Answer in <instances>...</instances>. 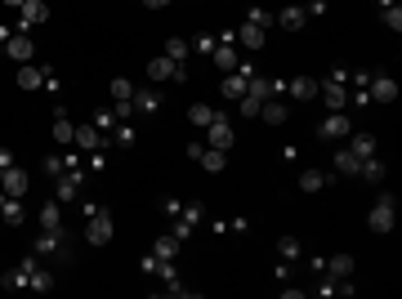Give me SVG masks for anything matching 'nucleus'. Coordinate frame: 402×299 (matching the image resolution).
<instances>
[{
  "instance_id": "16",
  "label": "nucleus",
  "mask_w": 402,
  "mask_h": 299,
  "mask_svg": "<svg viewBox=\"0 0 402 299\" xmlns=\"http://www.w3.org/2000/svg\"><path fill=\"white\" fill-rule=\"evenodd\" d=\"M72 143H77L81 152H99V147L108 143V138H103L99 130H94V125H77V138H72Z\"/></svg>"
},
{
  "instance_id": "43",
  "label": "nucleus",
  "mask_w": 402,
  "mask_h": 299,
  "mask_svg": "<svg viewBox=\"0 0 402 299\" xmlns=\"http://www.w3.org/2000/svg\"><path fill=\"white\" fill-rule=\"evenodd\" d=\"M63 170H67V165H63V156H45V175H49V179H58Z\"/></svg>"
},
{
  "instance_id": "52",
  "label": "nucleus",
  "mask_w": 402,
  "mask_h": 299,
  "mask_svg": "<svg viewBox=\"0 0 402 299\" xmlns=\"http://www.w3.org/2000/svg\"><path fill=\"white\" fill-rule=\"evenodd\" d=\"M0 5H5V9H23V0H0Z\"/></svg>"
},
{
  "instance_id": "49",
  "label": "nucleus",
  "mask_w": 402,
  "mask_h": 299,
  "mask_svg": "<svg viewBox=\"0 0 402 299\" xmlns=\"http://www.w3.org/2000/svg\"><path fill=\"white\" fill-rule=\"evenodd\" d=\"M348 76H353L348 67H331V76H326V81H335V85H348Z\"/></svg>"
},
{
  "instance_id": "47",
  "label": "nucleus",
  "mask_w": 402,
  "mask_h": 299,
  "mask_svg": "<svg viewBox=\"0 0 402 299\" xmlns=\"http://www.w3.org/2000/svg\"><path fill=\"white\" fill-rule=\"evenodd\" d=\"M304 14H309V18H322V14H326V0H309V5H304Z\"/></svg>"
},
{
  "instance_id": "8",
  "label": "nucleus",
  "mask_w": 402,
  "mask_h": 299,
  "mask_svg": "<svg viewBox=\"0 0 402 299\" xmlns=\"http://www.w3.org/2000/svg\"><path fill=\"white\" fill-rule=\"evenodd\" d=\"M317 94H322V103H326L331 112H344V108H348V85L322 81V85H317Z\"/></svg>"
},
{
  "instance_id": "29",
  "label": "nucleus",
  "mask_w": 402,
  "mask_h": 299,
  "mask_svg": "<svg viewBox=\"0 0 402 299\" xmlns=\"http://www.w3.org/2000/svg\"><path fill=\"white\" fill-rule=\"evenodd\" d=\"M348 147H353L357 156H376V134H348Z\"/></svg>"
},
{
  "instance_id": "45",
  "label": "nucleus",
  "mask_w": 402,
  "mask_h": 299,
  "mask_svg": "<svg viewBox=\"0 0 402 299\" xmlns=\"http://www.w3.org/2000/svg\"><path fill=\"white\" fill-rule=\"evenodd\" d=\"M161 210H166L170 219H179V210H184V206H179V197H161Z\"/></svg>"
},
{
  "instance_id": "21",
  "label": "nucleus",
  "mask_w": 402,
  "mask_h": 299,
  "mask_svg": "<svg viewBox=\"0 0 402 299\" xmlns=\"http://www.w3.org/2000/svg\"><path fill=\"white\" fill-rule=\"evenodd\" d=\"M197 165H201V170H210V175H224V165H228V152H219V147H206V152L197 156Z\"/></svg>"
},
{
  "instance_id": "7",
  "label": "nucleus",
  "mask_w": 402,
  "mask_h": 299,
  "mask_svg": "<svg viewBox=\"0 0 402 299\" xmlns=\"http://www.w3.org/2000/svg\"><path fill=\"white\" fill-rule=\"evenodd\" d=\"M188 72L179 67V63H170L166 54H156L152 63H147V81H184Z\"/></svg>"
},
{
  "instance_id": "51",
  "label": "nucleus",
  "mask_w": 402,
  "mask_h": 299,
  "mask_svg": "<svg viewBox=\"0 0 402 299\" xmlns=\"http://www.w3.org/2000/svg\"><path fill=\"white\" fill-rule=\"evenodd\" d=\"M143 5H147V9H166V5H170V0H143Z\"/></svg>"
},
{
  "instance_id": "26",
  "label": "nucleus",
  "mask_w": 402,
  "mask_h": 299,
  "mask_svg": "<svg viewBox=\"0 0 402 299\" xmlns=\"http://www.w3.org/2000/svg\"><path fill=\"white\" fill-rule=\"evenodd\" d=\"M49 134H54V143H63V147H72V138H77V125H72L67 121V116H54V130H49Z\"/></svg>"
},
{
  "instance_id": "30",
  "label": "nucleus",
  "mask_w": 402,
  "mask_h": 299,
  "mask_svg": "<svg viewBox=\"0 0 402 299\" xmlns=\"http://www.w3.org/2000/svg\"><path fill=\"white\" fill-rule=\"evenodd\" d=\"M161 54L170 58V63H179V67H184V58H188V40H184V36H170V40H166V49H161Z\"/></svg>"
},
{
  "instance_id": "4",
  "label": "nucleus",
  "mask_w": 402,
  "mask_h": 299,
  "mask_svg": "<svg viewBox=\"0 0 402 299\" xmlns=\"http://www.w3.org/2000/svg\"><path fill=\"white\" fill-rule=\"evenodd\" d=\"M27 188H31V175L18 161L9 170H0V192H5V197H27Z\"/></svg>"
},
{
  "instance_id": "2",
  "label": "nucleus",
  "mask_w": 402,
  "mask_h": 299,
  "mask_svg": "<svg viewBox=\"0 0 402 299\" xmlns=\"http://www.w3.org/2000/svg\"><path fill=\"white\" fill-rule=\"evenodd\" d=\"M112 237H116V223H112V215L94 206L90 215H86V241H90V245H108Z\"/></svg>"
},
{
  "instance_id": "25",
  "label": "nucleus",
  "mask_w": 402,
  "mask_h": 299,
  "mask_svg": "<svg viewBox=\"0 0 402 299\" xmlns=\"http://www.w3.org/2000/svg\"><path fill=\"white\" fill-rule=\"evenodd\" d=\"M36 223H40V228H63V206H58V201H45L40 215H36Z\"/></svg>"
},
{
  "instance_id": "50",
  "label": "nucleus",
  "mask_w": 402,
  "mask_h": 299,
  "mask_svg": "<svg viewBox=\"0 0 402 299\" xmlns=\"http://www.w3.org/2000/svg\"><path fill=\"white\" fill-rule=\"evenodd\" d=\"M14 165V152H9V147H0V170H9Z\"/></svg>"
},
{
  "instance_id": "33",
  "label": "nucleus",
  "mask_w": 402,
  "mask_h": 299,
  "mask_svg": "<svg viewBox=\"0 0 402 299\" xmlns=\"http://www.w3.org/2000/svg\"><path fill=\"white\" fill-rule=\"evenodd\" d=\"M241 94H246V76H241V72H228V76H224V99L237 103Z\"/></svg>"
},
{
  "instance_id": "6",
  "label": "nucleus",
  "mask_w": 402,
  "mask_h": 299,
  "mask_svg": "<svg viewBox=\"0 0 402 299\" xmlns=\"http://www.w3.org/2000/svg\"><path fill=\"white\" fill-rule=\"evenodd\" d=\"M367 94H371V103H394V99H398V81L371 72V81H367Z\"/></svg>"
},
{
  "instance_id": "44",
  "label": "nucleus",
  "mask_w": 402,
  "mask_h": 299,
  "mask_svg": "<svg viewBox=\"0 0 402 299\" xmlns=\"http://www.w3.org/2000/svg\"><path fill=\"white\" fill-rule=\"evenodd\" d=\"M156 264H161V259H156V254H143V259H139V268H143V277H156Z\"/></svg>"
},
{
  "instance_id": "14",
  "label": "nucleus",
  "mask_w": 402,
  "mask_h": 299,
  "mask_svg": "<svg viewBox=\"0 0 402 299\" xmlns=\"http://www.w3.org/2000/svg\"><path fill=\"white\" fill-rule=\"evenodd\" d=\"M353 268H357V264H353V254H331V259L322 264V273H331L335 282H348V277H353Z\"/></svg>"
},
{
  "instance_id": "53",
  "label": "nucleus",
  "mask_w": 402,
  "mask_h": 299,
  "mask_svg": "<svg viewBox=\"0 0 402 299\" xmlns=\"http://www.w3.org/2000/svg\"><path fill=\"white\" fill-rule=\"evenodd\" d=\"M0 210H5V192H0Z\"/></svg>"
},
{
  "instance_id": "40",
  "label": "nucleus",
  "mask_w": 402,
  "mask_h": 299,
  "mask_svg": "<svg viewBox=\"0 0 402 299\" xmlns=\"http://www.w3.org/2000/svg\"><path fill=\"white\" fill-rule=\"evenodd\" d=\"M246 23H255V27H264V31H268L273 23H278V18H273L268 9H259V5H255V9H250V14H246Z\"/></svg>"
},
{
  "instance_id": "28",
  "label": "nucleus",
  "mask_w": 402,
  "mask_h": 299,
  "mask_svg": "<svg viewBox=\"0 0 402 299\" xmlns=\"http://www.w3.org/2000/svg\"><path fill=\"white\" fill-rule=\"evenodd\" d=\"M40 81H45V72H36L31 63H18V90H36Z\"/></svg>"
},
{
  "instance_id": "48",
  "label": "nucleus",
  "mask_w": 402,
  "mask_h": 299,
  "mask_svg": "<svg viewBox=\"0 0 402 299\" xmlns=\"http://www.w3.org/2000/svg\"><path fill=\"white\" fill-rule=\"evenodd\" d=\"M193 49H197V54H210V49H215V36H197Z\"/></svg>"
},
{
  "instance_id": "15",
  "label": "nucleus",
  "mask_w": 402,
  "mask_h": 299,
  "mask_svg": "<svg viewBox=\"0 0 402 299\" xmlns=\"http://www.w3.org/2000/svg\"><path fill=\"white\" fill-rule=\"evenodd\" d=\"M210 58H215V67H219V72H237V63H241V58H237V49H232V40H219V45L210 49Z\"/></svg>"
},
{
  "instance_id": "42",
  "label": "nucleus",
  "mask_w": 402,
  "mask_h": 299,
  "mask_svg": "<svg viewBox=\"0 0 402 299\" xmlns=\"http://www.w3.org/2000/svg\"><path fill=\"white\" fill-rule=\"evenodd\" d=\"M170 237H175V241H188V237H193V223H188V219H175V232H170Z\"/></svg>"
},
{
  "instance_id": "10",
  "label": "nucleus",
  "mask_w": 402,
  "mask_h": 299,
  "mask_svg": "<svg viewBox=\"0 0 402 299\" xmlns=\"http://www.w3.org/2000/svg\"><path fill=\"white\" fill-rule=\"evenodd\" d=\"M5 54L14 58V63H31V54H36V40H31V36H14V31H9V36H5Z\"/></svg>"
},
{
  "instance_id": "19",
  "label": "nucleus",
  "mask_w": 402,
  "mask_h": 299,
  "mask_svg": "<svg viewBox=\"0 0 402 299\" xmlns=\"http://www.w3.org/2000/svg\"><path fill=\"white\" fill-rule=\"evenodd\" d=\"M246 94L264 103V99H273V94H278V81H268V76H259V72H255V76L246 81Z\"/></svg>"
},
{
  "instance_id": "5",
  "label": "nucleus",
  "mask_w": 402,
  "mask_h": 299,
  "mask_svg": "<svg viewBox=\"0 0 402 299\" xmlns=\"http://www.w3.org/2000/svg\"><path fill=\"white\" fill-rule=\"evenodd\" d=\"M206 134H210V147H219V152H228L232 143H237V134H232V121L224 112H215V121L206 125Z\"/></svg>"
},
{
  "instance_id": "13",
  "label": "nucleus",
  "mask_w": 402,
  "mask_h": 299,
  "mask_svg": "<svg viewBox=\"0 0 402 299\" xmlns=\"http://www.w3.org/2000/svg\"><path fill=\"white\" fill-rule=\"evenodd\" d=\"M134 112H143V116H152L156 108H161V94H156V90H147V85H134Z\"/></svg>"
},
{
  "instance_id": "9",
  "label": "nucleus",
  "mask_w": 402,
  "mask_h": 299,
  "mask_svg": "<svg viewBox=\"0 0 402 299\" xmlns=\"http://www.w3.org/2000/svg\"><path fill=\"white\" fill-rule=\"evenodd\" d=\"M31 268H36V259L27 254V259L18 264V268H9L5 277H0V286H5V291H27V282H31Z\"/></svg>"
},
{
  "instance_id": "11",
  "label": "nucleus",
  "mask_w": 402,
  "mask_h": 299,
  "mask_svg": "<svg viewBox=\"0 0 402 299\" xmlns=\"http://www.w3.org/2000/svg\"><path fill=\"white\" fill-rule=\"evenodd\" d=\"M317 134H322V138H348V134H353V125H348L344 112H331V116H322Z\"/></svg>"
},
{
  "instance_id": "3",
  "label": "nucleus",
  "mask_w": 402,
  "mask_h": 299,
  "mask_svg": "<svg viewBox=\"0 0 402 299\" xmlns=\"http://www.w3.org/2000/svg\"><path fill=\"white\" fill-rule=\"evenodd\" d=\"M81 188H86V175L77 170H63V175L54 179V201L58 206H72V201H81Z\"/></svg>"
},
{
  "instance_id": "32",
  "label": "nucleus",
  "mask_w": 402,
  "mask_h": 299,
  "mask_svg": "<svg viewBox=\"0 0 402 299\" xmlns=\"http://www.w3.org/2000/svg\"><path fill=\"white\" fill-rule=\"evenodd\" d=\"M179 245H184V241H175L170 232H166V237H156V241H152V254H156V259H175Z\"/></svg>"
},
{
  "instance_id": "23",
  "label": "nucleus",
  "mask_w": 402,
  "mask_h": 299,
  "mask_svg": "<svg viewBox=\"0 0 402 299\" xmlns=\"http://www.w3.org/2000/svg\"><path fill=\"white\" fill-rule=\"evenodd\" d=\"M237 40H241V45H246V49H264V40H268V31H264V27H255V23H241Z\"/></svg>"
},
{
  "instance_id": "24",
  "label": "nucleus",
  "mask_w": 402,
  "mask_h": 299,
  "mask_svg": "<svg viewBox=\"0 0 402 299\" xmlns=\"http://www.w3.org/2000/svg\"><path fill=\"white\" fill-rule=\"evenodd\" d=\"M291 99H295V103L317 99V81H313V76H295V81H291Z\"/></svg>"
},
{
  "instance_id": "1",
  "label": "nucleus",
  "mask_w": 402,
  "mask_h": 299,
  "mask_svg": "<svg viewBox=\"0 0 402 299\" xmlns=\"http://www.w3.org/2000/svg\"><path fill=\"white\" fill-rule=\"evenodd\" d=\"M394 223H398V201H394V192H380V201L371 206V215H367V228H371L376 237H385V232H394Z\"/></svg>"
},
{
  "instance_id": "31",
  "label": "nucleus",
  "mask_w": 402,
  "mask_h": 299,
  "mask_svg": "<svg viewBox=\"0 0 402 299\" xmlns=\"http://www.w3.org/2000/svg\"><path fill=\"white\" fill-rule=\"evenodd\" d=\"M215 112H219V108H210V103H193V108H188V121H193V125H201V130H206V125L215 121Z\"/></svg>"
},
{
  "instance_id": "17",
  "label": "nucleus",
  "mask_w": 402,
  "mask_h": 299,
  "mask_svg": "<svg viewBox=\"0 0 402 299\" xmlns=\"http://www.w3.org/2000/svg\"><path fill=\"white\" fill-rule=\"evenodd\" d=\"M357 179H362V184H385V161H380V156H362Z\"/></svg>"
},
{
  "instance_id": "20",
  "label": "nucleus",
  "mask_w": 402,
  "mask_h": 299,
  "mask_svg": "<svg viewBox=\"0 0 402 299\" xmlns=\"http://www.w3.org/2000/svg\"><path fill=\"white\" fill-rule=\"evenodd\" d=\"M304 23H309V14H304L300 5H287L278 14V27H287V31H304Z\"/></svg>"
},
{
  "instance_id": "38",
  "label": "nucleus",
  "mask_w": 402,
  "mask_h": 299,
  "mask_svg": "<svg viewBox=\"0 0 402 299\" xmlns=\"http://www.w3.org/2000/svg\"><path fill=\"white\" fill-rule=\"evenodd\" d=\"M322 184H326V175H322V170H304V175H300V192H317Z\"/></svg>"
},
{
  "instance_id": "41",
  "label": "nucleus",
  "mask_w": 402,
  "mask_h": 299,
  "mask_svg": "<svg viewBox=\"0 0 402 299\" xmlns=\"http://www.w3.org/2000/svg\"><path fill=\"white\" fill-rule=\"evenodd\" d=\"M278 254H282V259L291 264L295 254H300V241H295V237H282V241H278Z\"/></svg>"
},
{
  "instance_id": "36",
  "label": "nucleus",
  "mask_w": 402,
  "mask_h": 299,
  "mask_svg": "<svg viewBox=\"0 0 402 299\" xmlns=\"http://www.w3.org/2000/svg\"><path fill=\"white\" fill-rule=\"evenodd\" d=\"M130 99H134V81L112 76V103H130Z\"/></svg>"
},
{
  "instance_id": "39",
  "label": "nucleus",
  "mask_w": 402,
  "mask_h": 299,
  "mask_svg": "<svg viewBox=\"0 0 402 299\" xmlns=\"http://www.w3.org/2000/svg\"><path fill=\"white\" fill-rule=\"evenodd\" d=\"M179 219H188V223H193V228H197V223L206 219V206H201V201H188V206L179 210Z\"/></svg>"
},
{
  "instance_id": "34",
  "label": "nucleus",
  "mask_w": 402,
  "mask_h": 299,
  "mask_svg": "<svg viewBox=\"0 0 402 299\" xmlns=\"http://www.w3.org/2000/svg\"><path fill=\"white\" fill-rule=\"evenodd\" d=\"M90 125H94V130H99L103 138H112V130H116V112H112V108L94 112V121H90Z\"/></svg>"
},
{
  "instance_id": "37",
  "label": "nucleus",
  "mask_w": 402,
  "mask_h": 299,
  "mask_svg": "<svg viewBox=\"0 0 402 299\" xmlns=\"http://www.w3.org/2000/svg\"><path fill=\"white\" fill-rule=\"evenodd\" d=\"M380 23H385L389 31H402V9H398V0H394V5H385V9H380Z\"/></svg>"
},
{
  "instance_id": "18",
  "label": "nucleus",
  "mask_w": 402,
  "mask_h": 299,
  "mask_svg": "<svg viewBox=\"0 0 402 299\" xmlns=\"http://www.w3.org/2000/svg\"><path fill=\"white\" fill-rule=\"evenodd\" d=\"M287 112H291V108L278 99V94H273V99H264V108H259V116H264L268 125H287Z\"/></svg>"
},
{
  "instance_id": "46",
  "label": "nucleus",
  "mask_w": 402,
  "mask_h": 299,
  "mask_svg": "<svg viewBox=\"0 0 402 299\" xmlns=\"http://www.w3.org/2000/svg\"><path fill=\"white\" fill-rule=\"evenodd\" d=\"M112 134H116V143H125V147H130V143H134V130H130V125H116V130H112Z\"/></svg>"
},
{
  "instance_id": "12",
  "label": "nucleus",
  "mask_w": 402,
  "mask_h": 299,
  "mask_svg": "<svg viewBox=\"0 0 402 299\" xmlns=\"http://www.w3.org/2000/svg\"><path fill=\"white\" fill-rule=\"evenodd\" d=\"M18 14H23V31L49 23V5H45V0H23V9H18Z\"/></svg>"
},
{
  "instance_id": "27",
  "label": "nucleus",
  "mask_w": 402,
  "mask_h": 299,
  "mask_svg": "<svg viewBox=\"0 0 402 299\" xmlns=\"http://www.w3.org/2000/svg\"><path fill=\"white\" fill-rule=\"evenodd\" d=\"M0 219L9 223V228H18L27 215H23V197H5V210H0Z\"/></svg>"
},
{
  "instance_id": "22",
  "label": "nucleus",
  "mask_w": 402,
  "mask_h": 299,
  "mask_svg": "<svg viewBox=\"0 0 402 299\" xmlns=\"http://www.w3.org/2000/svg\"><path fill=\"white\" fill-rule=\"evenodd\" d=\"M357 165H362V156H357L353 147H340V152H335V175H353L357 179Z\"/></svg>"
},
{
  "instance_id": "35",
  "label": "nucleus",
  "mask_w": 402,
  "mask_h": 299,
  "mask_svg": "<svg viewBox=\"0 0 402 299\" xmlns=\"http://www.w3.org/2000/svg\"><path fill=\"white\" fill-rule=\"evenodd\" d=\"M31 291H36V295H49V291H54V273H45V268H31Z\"/></svg>"
}]
</instances>
